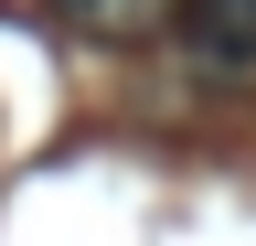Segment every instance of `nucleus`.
<instances>
[{
  "mask_svg": "<svg viewBox=\"0 0 256 246\" xmlns=\"http://www.w3.org/2000/svg\"><path fill=\"white\" fill-rule=\"evenodd\" d=\"M171 33H192V54L203 65H256V0H182L171 11Z\"/></svg>",
  "mask_w": 256,
  "mask_h": 246,
  "instance_id": "nucleus-1",
  "label": "nucleus"
},
{
  "mask_svg": "<svg viewBox=\"0 0 256 246\" xmlns=\"http://www.w3.org/2000/svg\"><path fill=\"white\" fill-rule=\"evenodd\" d=\"M171 11H182V0H54V22L86 33V43H160Z\"/></svg>",
  "mask_w": 256,
  "mask_h": 246,
  "instance_id": "nucleus-2",
  "label": "nucleus"
}]
</instances>
